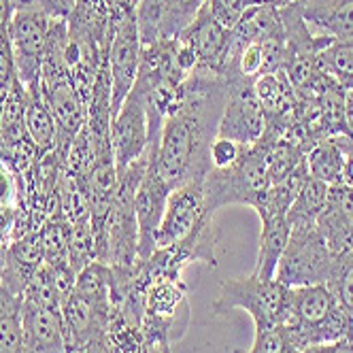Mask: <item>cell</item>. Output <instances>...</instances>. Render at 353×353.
<instances>
[{
    "mask_svg": "<svg viewBox=\"0 0 353 353\" xmlns=\"http://www.w3.org/2000/svg\"><path fill=\"white\" fill-rule=\"evenodd\" d=\"M52 17L54 15H49L41 9H28V11H15L9 23L7 34L15 62V72L23 85L39 83L41 79Z\"/></svg>",
    "mask_w": 353,
    "mask_h": 353,
    "instance_id": "cell-7",
    "label": "cell"
},
{
    "mask_svg": "<svg viewBox=\"0 0 353 353\" xmlns=\"http://www.w3.org/2000/svg\"><path fill=\"white\" fill-rule=\"evenodd\" d=\"M15 15L11 0H0V32H9V23Z\"/></svg>",
    "mask_w": 353,
    "mask_h": 353,
    "instance_id": "cell-28",
    "label": "cell"
},
{
    "mask_svg": "<svg viewBox=\"0 0 353 353\" xmlns=\"http://www.w3.org/2000/svg\"><path fill=\"white\" fill-rule=\"evenodd\" d=\"M74 3H77V0H43V7L54 17H68Z\"/></svg>",
    "mask_w": 353,
    "mask_h": 353,
    "instance_id": "cell-27",
    "label": "cell"
},
{
    "mask_svg": "<svg viewBox=\"0 0 353 353\" xmlns=\"http://www.w3.org/2000/svg\"><path fill=\"white\" fill-rule=\"evenodd\" d=\"M225 79H228V98L223 105L217 137L251 147L266 132V113L256 96L254 81H245L241 77Z\"/></svg>",
    "mask_w": 353,
    "mask_h": 353,
    "instance_id": "cell-8",
    "label": "cell"
},
{
    "mask_svg": "<svg viewBox=\"0 0 353 353\" xmlns=\"http://www.w3.org/2000/svg\"><path fill=\"white\" fill-rule=\"evenodd\" d=\"M26 137L39 158L56 151L58 125L39 83L26 85Z\"/></svg>",
    "mask_w": 353,
    "mask_h": 353,
    "instance_id": "cell-15",
    "label": "cell"
},
{
    "mask_svg": "<svg viewBox=\"0 0 353 353\" xmlns=\"http://www.w3.org/2000/svg\"><path fill=\"white\" fill-rule=\"evenodd\" d=\"M336 254L327 247L315 223L292 225L290 241L276 266L274 279L288 288L325 283Z\"/></svg>",
    "mask_w": 353,
    "mask_h": 353,
    "instance_id": "cell-5",
    "label": "cell"
},
{
    "mask_svg": "<svg viewBox=\"0 0 353 353\" xmlns=\"http://www.w3.org/2000/svg\"><path fill=\"white\" fill-rule=\"evenodd\" d=\"M270 188L268 143L258 141L230 168H211L205 176V200L215 213L228 205H247L258 209Z\"/></svg>",
    "mask_w": 353,
    "mask_h": 353,
    "instance_id": "cell-3",
    "label": "cell"
},
{
    "mask_svg": "<svg viewBox=\"0 0 353 353\" xmlns=\"http://www.w3.org/2000/svg\"><path fill=\"white\" fill-rule=\"evenodd\" d=\"M283 327H288L302 351L347 339L353 332V317L339 307L325 283H317L290 288Z\"/></svg>",
    "mask_w": 353,
    "mask_h": 353,
    "instance_id": "cell-2",
    "label": "cell"
},
{
    "mask_svg": "<svg viewBox=\"0 0 353 353\" xmlns=\"http://www.w3.org/2000/svg\"><path fill=\"white\" fill-rule=\"evenodd\" d=\"M311 32L330 39L353 34V0H292Z\"/></svg>",
    "mask_w": 353,
    "mask_h": 353,
    "instance_id": "cell-14",
    "label": "cell"
},
{
    "mask_svg": "<svg viewBox=\"0 0 353 353\" xmlns=\"http://www.w3.org/2000/svg\"><path fill=\"white\" fill-rule=\"evenodd\" d=\"M319 70L339 83L345 92L353 88V34L345 39H334L317 56Z\"/></svg>",
    "mask_w": 353,
    "mask_h": 353,
    "instance_id": "cell-19",
    "label": "cell"
},
{
    "mask_svg": "<svg viewBox=\"0 0 353 353\" xmlns=\"http://www.w3.org/2000/svg\"><path fill=\"white\" fill-rule=\"evenodd\" d=\"M332 139L339 145L341 154H343V160H345L343 183L349 185V188H353V137L347 134V132H341V134H334Z\"/></svg>",
    "mask_w": 353,
    "mask_h": 353,
    "instance_id": "cell-25",
    "label": "cell"
},
{
    "mask_svg": "<svg viewBox=\"0 0 353 353\" xmlns=\"http://www.w3.org/2000/svg\"><path fill=\"white\" fill-rule=\"evenodd\" d=\"M281 28H283V21H281L279 9L268 7V5H249L241 21L232 28L230 60H232V54L243 45L254 43V41H264Z\"/></svg>",
    "mask_w": 353,
    "mask_h": 353,
    "instance_id": "cell-17",
    "label": "cell"
},
{
    "mask_svg": "<svg viewBox=\"0 0 353 353\" xmlns=\"http://www.w3.org/2000/svg\"><path fill=\"white\" fill-rule=\"evenodd\" d=\"M245 145L236 143V141H230V139H223V137H215V141L211 143V166L217 168V170H223V168H230L232 164H236L241 160V156L245 154Z\"/></svg>",
    "mask_w": 353,
    "mask_h": 353,
    "instance_id": "cell-24",
    "label": "cell"
},
{
    "mask_svg": "<svg viewBox=\"0 0 353 353\" xmlns=\"http://www.w3.org/2000/svg\"><path fill=\"white\" fill-rule=\"evenodd\" d=\"M168 185L160 176L156 164V149L149 145V162L141 176V183L134 194V211L139 223V262L145 264L156 254V230L164 217L166 200H168Z\"/></svg>",
    "mask_w": 353,
    "mask_h": 353,
    "instance_id": "cell-11",
    "label": "cell"
},
{
    "mask_svg": "<svg viewBox=\"0 0 353 353\" xmlns=\"http://www.w3.org/2000/svg\"><path fill=\"white\" fill-rule=\"evenodd\" d=\"M260 221H262L260 249H258L256 268L251 274L260 276L264 281H270V279H274L276 266H279V260L288 247L292 225L288 221V215H272V217H264Z\"/></svg>",
    "mask_w": 353,
    "mask_h": 353,
    "instance_id": "cell-16",
    "label": "cell"
},
{
    "mask_svg": "<svg viewBox=\"0 0 353 353\" xmlns=\"http://www.w3.org/2000/svg\"><path fill=\"white\" fill-rule=\"evenodd\" d=\"M234 353H300V349L288 327L279 325L272 327V330L256 332L254 345L247 351H234Z\"/></svg>",
    "mask_w": 353,
    "mask_h": 353,
    "instance_id": "cell-22",
    "label": "cell"
},
{
    "mask_svg": "<svg viewBox=\"0 0 353 353\" xmlns=\"http://www.w3.org/2000/svg\"><path fill=\"white\" fill-rule=\"evenodd\" d=\"M307 168L309 174L317 181H323L325 185H339L343 183V168L345 160L339 145L332 137L317 141L307 151Z\"/></svg>",
    "mask_w": 353,
    "mask_h": 353,
    "instance_id": "cell-18",
    "label": "cell"
},
{
    "mask_svg": "<svg viewBox=\"0 0 353 353\" xmlns=\"http://www.w3.org/2000/svg\"><path fill=\"white\" fill-rule=\"evenodd\" d=\"M228 98V79L194 70L183 83L181 103L164 121L156 149L160 176L172 192L192 179H205L211 166V143Z\"/></svg>",
    "mask_w": 353,
    "mask_h": 353,
    "instance_id": "cell-1",
    "label": "cell"
},
{
    "mask_svg": "<svg viewBox=\"0 0 353 353\" xmlns=\"http://www.w3.org/2000/svg\"><path fill=\"white\" fill-rule=\"evenodd\" d=\"M325 288L330 290L339 307L353 317V249L336 254Z\"/></svg>",
    "mask_w": 353,
    "mask_h": 353,
    "instance_id": "cell-21",
    "label": "cell"
},
{
    "mask_svg": "<svg viewBox=\"0 0 353 353\" xmlns=\"http://www.w3.org/2000/svg\"><path fill=\"white\" fill-rule=\"evenodd\" d=\"M81 353H113L111 349H109V343H98V345H90V347H85ZM134 353H170V347H160V345H143L139 351H134Z\"/></svg>",
    "mask_w": 353,
    "mask_h": 353,
    "instance_id": "cell-26",
    "label": "cell"
},
{
    "mask_svg": "<svg viewBox=\"0 0 353 353\" xmlns=\"http://www.w3.org/2000/svg\"><path fill=\"white\" fill-rule=\"evenodd\" d=\"M327 190L330 185H325L323 181H317L313 176L305 181L302 190L298 192L296 200L292 203L288 211V221L290 225H305V223H315L321 209L325 207L327 200Z\"/></svg>",
    "mask_w": 353,
    "mask_h": 353,
    "instance_id": "cell-20",
    "label": "cell"
},
{
    "mask_svg": "<svg viewBox=\"0 0 353 353\" xmlns=\"http://www.w3.org/2000/svg\"><path fill=\"white\" fill-rule=\"evenodd\" d=\"M185 41L198 58V68L196 70H209L215 74H225L230 66V52H232V30L223 28L217 23L207 5L198 13L192 26L179 37Z\"/></svg>",
    "mask_w": 353,
    "mask_h": 353,
    "instance_id": "cell-12",
    "label": "cell"
},
{
    "mask_svg": "<svg viewBox=\"0 0 353 353\" xmlns=\"http://www.w3.org/2000/svg\"><path fill=\"white\" fill-rule=\"evenodd\" d=\"M11 3H13V9L15 11H28V9H41V11H45L43 0H11Z\"/></svg>",
    "mask_w": 353,
    "mask_h": 353,
    "instance_id": "cell-30",
    "label": "cell"
},
{
    "mask_svg": "<svg viewBox=\"0 0 353 353\" xmlns=\"http://www.w3.org/2000/svg\"><path fill=\"white\" fill-rule=\"evenodd\" d=\"M111 145L117 174L145 156L149 147V121L141 88L134 83L111 119Z\"/></svg>",
    "mask_w": 353,
    "mask_h": 353,
    "instance_id": "cell-10",
    "label": "cell"
},
{
    "mask_svg": "<svg viewBox=\"0 0 353 353\" xmlns=\"http://www.w3.org/2000/svg\"><path fill=\"white\" fill-rule=\"evenodd\" d=\"M288 294L290 288L276 279L264 281L256 274L245 276V279H225L221 281L219 296L211 311L217 317L234 309L245 311L254 319L256 332H264L283 325Z\"/></svg>",
    "mask_w": 353,
    "mask_h": 353,
    "instance_id": "cell-4",
    "label": "cell"
},
{
    "mask_svg": "<svg viewBox=\"0 0 353 353\" xmlns=\"http://www.w3.org/2000/svg\"><path fill=\"white\" fill-rule=\"evenodd\" d=\"M143 45L134 11L115 19L107 43V68L111 79V115H115L137 83Z\"/></svg>",
    "mask_w": 353,
    "mask_h": 353,
    "instance_id": "cell-6",
    "label": "cell"
},
{
    "mask_svg": "<svg viewBox=\"0 0 353 353\" xmlns=\"http://www.w3.org/2000/svg\"><path fill=\"white\" fill-rule=\"evenodd\" d=\"M345 128L353 137V88L345 92Z\"/></svg>",
    "mask_w": 353,
    "mask_h": 353,
    "instance_id": "cell-29",
    "label": "cell"
},
{
    "mask_svg": "<svg viewBox=\"0 0 353 353\" xmlns=\"http://www.w3.org/2000/svg\"><path fill=\"white\" fill-rule=\"evenodd\" d=\"M315 225L334 254L353 249V188L345 183L330 185Z\"/></svg>",
    "mask_w": 353,
    "mask_h": 353,
    "instance_id": "cell-13",
    "label": "cell"
},
{
    "mask_svg": "<svg viewBox=\"0 0 353 353\" xmlns=\"http://www.w3.org/2000/svg\"><path fill=\"white\" fill-rule=\"evenodd\" d=\"M209 0H139L134 9L141 45L179 39Z\"/></svg>",
    "mask_w": 353,
    "mask_h": 353,
    "instance_id": "cell-9",
    "label": "cell"
},
{
    "mask_svg": "<svg viewBox=\"0 0 353 353\" xmlns=\"http://www.w3.org/2000/svg\"><path fill=\"white\" fill-rule=\"evenodd\" d=\"M247 7H249V0H209L207 3L211 17L228 30H232L241 21Z\"/></svg>",
    "mask_w": 353,
    "mask_h": 353,
    "instance_id": "cell-23",
    "label": "cell"
},
{
    "mask_svg": "<svg viewBox=\"0 0 353 353\" xmlns=\"http://www.w3.org/2000/svg\"><path fill=\"white\" fill-rule=\"evenodd\" d=\"M292 0H249V5H268V7H274V9H281L285 5H290Z\"/></svg>",
    "mask_w": 353,
    "mask_h": 353,
    "instance_id": "cell-31",
    "label": "cell"
}]
</instances>
